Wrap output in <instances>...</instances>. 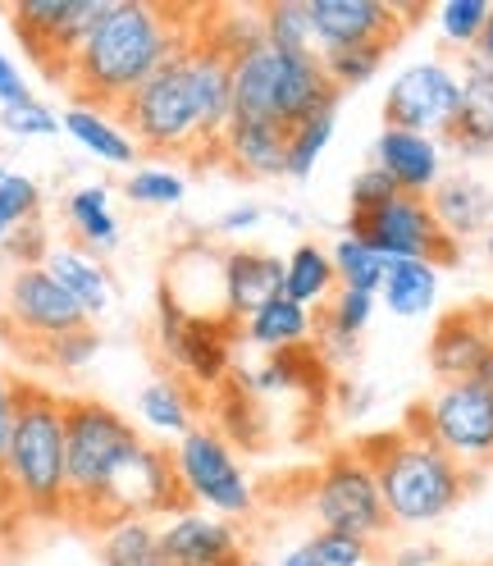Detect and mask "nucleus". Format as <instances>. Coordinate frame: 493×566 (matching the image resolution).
Masks as SVG:
<instances>
[{
  "mask_svg": "<svg viewBox=\"0 0 493 566\" xmlns=\"http://www.w3.org/2000/svg\"><path fill=\"white\" fill-rule=\"evenodd\" d=\"M0 321H6V334L23 352H38L64 334L92 325L83 306L51 279L46 265H14L6 283V302H0Z\"/></svg>",
  "mask_w": 493,
  "mask_h": 566,
  "instance_id": "11",
  "label": "nucleus"
},
{
  "mask_svg": "<svg viewBox=\"0 0 493 566\" xmlns=\"http://www.w3.org/2000/svg\"><path fill=\"white\" fill-rule=\"evenodd\" d=\"M315 379H325V357L297 347V352H279V357H270L261 370L242 375V388L252 398H270V394H302V388H311Z\"/></svg>",
  "mask_w": 493,
  "mask_h": 566,
  "instance_id": "33",
  "label": "nucleus"
},
{
  "mask_svg": "<svg viewBox=\"0 0 493 566\" xmlns=\"http://www.w3.org/2000/svg\"><path fill=\"white\" fill-rule=\"evenodd\" d=\"M357 452L370 462L384 512H389L398 530H426L443 521L448 512L462 507V499L475 484V475H466L452 457H443L434 443L416 439L407 430L370 434L357 443Z\"/></svg>",
  "mask_w": 493,
  "mask_h": 566,
  "instance_id": "4",
  "label": "nucleus"
},
{
  "mask_svg": "<svg viewBox=\"0 0 493 566\" xmlns=\"http://www.w3.org/2000/svg\"><path fill=\"white\" fill-rule=\"evenodd\" d=\"M329 261L338 274V289H357V293H375L384 289V274H389V261H384L370 242H361L357 233H338L329 242Z\"/></svg>",
  "mask_w": 493,
  "mask_h": 566,
  "instance_id": "34",
  "label": "nucleus"
},
{
  "mask_svg": "<svg viewBox=\"0 0 493 566\" xmlns=\"http://www.w3.org/2000/svg\"><path fill=\"white\" fill-rule=\"evenodd\" d=\"M115 0H23V6H10L6 14L14 19V32L23 51L38 60L46 74L60 83L74 60V51L92 38V28L111 14Z\"/></svg>",
  "mask_w": 493,
  "mask_h": 566,
  "instance_id": "13",
  "label": "nucleus"
},
{
  "mask_svg": "<svg viewBox=\"0 0 493 566\" xmlns=\"http://www.w3.org/2000/svg\"><path fill=\"white\" fill-rule=\"evenodd\" d=\"M375 306H379L375 293L338 289V293L321 306V315H315V334H321V347H325L321 357H329V361L352 357V352H357V343H361V334H366L370 321H375Z\"/></svg>",
  "mask_w": 493,
  "mask_h": 566,
  "instance_id": "26",
  "label": "nucleus"
},
{
  "mask_svg": "<svg viewBox=\"0 0 493 566\" xmlns=\"http://www.w3.org/2000/svg\"><path fill=\"white\" fill-rule=\"evenodd\" d=\"M430 210L439 229L452 242H466V238H484V229L493 224V192L489 184H480L475 174H443V184L430 192Z\"/></svg>",
  "mask_w": 493,
  "mask_h": 566,
  "instance_id": "24",
  "label": "nucleus"
},
{
  "mask_svg": "<svg viewBox=\"0 0 493 566\" xmlns=\"http://www.w3.org/2000/svg\"><path fill=\"white\" fill-rule=\"evenodd\" d=\"M321 557V566H375V544L357 535H334V530H315L306 539Z\"/></svg>",
  "mask_w": 493,
  "mask_h": 566,
  "instance_id": "42",
  "label": "nucleus"
},
{
  "mask_svg": "<svg viewBox=\"0 0 493 566\" xmlns=\"http://www.w3.org/2000/svg\"><path fill=\"white\" fill-rule=\"evenodd\" d=\"M0 128H6L10 137H19V142H32V137L64 133V119L51 111V105H42L38 96H28L19 105H0Z\"/></svg>",
  "mask_w": 493,
  "mask_h": 566,
  "instance_id": "40",
  "label": "nucleus"
},
{
  "mask_svg": "<svg viewBox=\"0 0 493 566\" xmlns=\"http://www.w3.org/2000/svg\"><path fill=\"white\" fill-rule=\"evenodd\" d=\"M160 544L169 566H238L246 557L238 525L224 516H210L197 507H183L160 521Z\"/></svg>",
  "mask_w": 493,
  "mask_h": 566,
  "instance_id": "17",
  "label": "nucleus"
},
{
  "mask_svg": "<svg viewBox=\"0 0 493 566\" xmlns=\"http://www.w3.org/2000/svg\"><path fill=\"white\" fill-rule=\"evenodd\" d=\"M347 233H357L361 242H370L384 261H430V265H457L462 261V242H452L434 210H430V197H407L398 192L394 201H384L370 216H352L347 220Z\"/></svg>",
  "mask_w": 493,
  "mask_h": 566,
  "instance_id": "10",
  "label": "nucleus"
},
{
  "mask_svg": "<svg viewBox=\"0 0 493 566\" xmlns=\"http://www.w3.org/2000/svg\"><path fill=\"white\" fill-rule=\"evenodd\" d=\"M137 416H143V424L151 434L169 439V443H179L192 424H197V398H192V388L183 379H156L143 388V398H137Z\"/></svg>",
  "mask_w": 493,
  "mask_h": 566,
  "instance_id": "31",
  "label": "nucleus"
},
{
  "mask_svg": "<svg viewBox=\"0 0 493 566\" xmlns=\"http://www.w3.org/2000/svg\"><path fill=\"white\" fill-rule=\"evenodd\" d=\"M375 566H389V562H375Z\"/></svg>",
  "mask_w": 493,
  "mask_h": 566,
  "instance_id": "54",
  "label": "nucleus"
},
{
  "mask_svg": "<svg viewBox=\"0 0 493 566\" xmlns=\"http://www.w3.org/2000/svg\"><path fill=\"white\" fill-rule=\"evenodd\" d=\"M489 14H493V0H448V6L434 10L439 42H443L448 51L475 55L484 28H489Z\"/></svg>",
  "mask_w": 493,
  "mask_h": 566,
  "instance_id": "36",
  "label": "nucleus"
},
{
  "mask_svg": "<svg viewBox=\"0 0 493 566\" xmlns=\"http://www.w3.org/2000/svg\"><path fill=\"white\" fill-rule=\"evenodd\" d=\"M261 28H265V42L284 51H315L306 0H270V6H261Z\"/></svg>",
  "mask_w": 493,
  "mask_h": 566,
  "instance_id": "39",
  "label": "nucleus"
},
{
  "mask_svg": "<svg viewBox=\"0 0 493 566\" xmlns=\"http://www.w3.org/2000/svg\"><path fill=\"white\" fill-rule=\"evenodd\" d=\"M96 352H101V334L92 325H83L74 334H64V338L38 347L32 357H38L42 366H51V370H87L96 361Z\"/></svg>",
  "mask_w": 493,
  "mask_h": 566,
  "instance_id": "41",
  "label": "nucleus"
},
{
  "mask_svg": "<svg viewBox=\"0 0 493 566\" xmlns=\"http://www.w3.org/2000/svg\"><path fill=\"white\" fill-rule=\"evenodd\" d=\"M64 220H69V229H74V242L87 247L92 256L115 252L119 238H124L119 216H115V206H111V188H105V184H87L78 192H69Z\"/></svg>",
  "mask_w": 493,
  "mask_h": 566,
  "instance_id": "28",
  "label": "nucleus"
},
{
  "mask_svg": "<svg viewBox=\"0 0 493 566\" xmlns=\"http://www.w3.org/2000/svg\"><path fill=\"white\" fill-rule=\"evenodd\" d=\"M137 424L101 398H64V471H69V521L101 530L111 525V493L128 462L143 452Z\"/></svg>",
  "mask_w": 493,
  "mask_h": 566,
  "instance_id": "3",
  "label": "nucleus"
},
{
  "mask_svg": "<svg viewBox=\"0 0 493 566\" xmlns=\"http://www.w3.org/2000/svg\"><path fill=\"white\" fill-rule=\"evenodd\" d=\"M233 64V115L270 119V124H302L306 115L325 111L338 92L325 78L321 51H284L274 42H256Z\"/></svg>",
  "mask_w": 493,
  "mask_h": 566,
  "instance_id": "6",
  "label": "nucleus"
},
{
  "mask_svg": "<svg viewBox=\"0 0 493 566\" xmlns=\"http://www.w3.org/2000/svg\"><path fill=\"white\" fill-rule=\"evenodd\" d=\"M216 160L242 174V179H289V128L233 115L216 147Z\"/></svg>",
  "mask_w": 493,
  "mask_h": 566,
  "instance_id": "20",
  "label": "nucleus"
},
{
  "mask_svg": "<svg viewBox=\"0 0 493 566\" xmlns=\"http://www.w3.org/2000/svg\"><path fill=\"white\" fill-rule=\"evenodd\" d=\"M101 566H169L156 521H115L96 535Z\"/></svg>",
  "mask_w": 493,
  "mask_h": 566,
  "instance_id": "32",
  "label": "nucleus"
},
{
  "mask_svg": "<svg viewBox=\"0 0 493 566\" xmlns=\"http://www.w3.org/2000/svg\"><path fill=\"white\" fill-rule=\"evenodd\" d=\"M238 566H265V562H256V557H242V562H238Z\"/></svg>",
  "mask_w": 493,
  "mask_h": 566,
  "instance_id": "53",
  "label": "nucleus"
},
{
  "mask_svg": "<svg viewBox=\"0 0 493 566\" xmlns=\"http://www.w3.org/2000/svg\"><path fill=\"white\" fill-rule=\"evenodd\" d=\"M439 265L430 261H394L389 274H384V289L379 302L389 306L398 321H420L439 306Z\"/></svg>",
  "mask_w": 493,
  "mask_h": 566,
  "instance_id": "30",
  "label": "nucleus"
},
{
  "mask_svg": "<svg viewBox=\"0 0 493 566\" xmlns=\"http://www.w3.org/2000/svg\"><path fill=\"white\" fill-rule=\"evenodd\" d=\"M19 388H23V379H14L6 366H0V467H6V452H10V439H14Z\"/></svg>",
  "mask_w": 493,
  "mask_h": 566,
  "instance_id": "44",
  "label": "nucleus"
},
{
  "mask_svg": "<svg viewBox=\"0 0 493 566\" xmlns=\"http://www.w3.org/2000/svg\"><path fill=\"white\" fill-rule=\"evenodd\" d=\"M306 512L315 521V530H334V535H357L379 544L394 530L389 512L379 499V480L370 471V462L352 448H334L321 471L311 475V493H306Z\"/></svg>",
  "mask_w": 493,
  "mask_h": 566,
  "instance_id": "9",
  "label": "nucleus"
},
{
  "mask_svg": "<svg viewBox=\"0 0 493 566\" xmlns=\"http://www.w3.org/2000/svg\"><path fill=\"white\" fill-rule=\"evenodd\" d=\"M375 169L389 174L398 192L430 197L443 184V174H448V147H443L439 137L407 133V128H389V124H384L379 137H375Z\"/></svg>",
  "mask_w": 493,
  "mask_h": 566,
  "instance_id": "18",
  "label": "nucleus"
},
{
  "mask_svg": "<svg viewBox=\"0 0 493 566\" xmlns=\"http://www.w3.org/2000/svg\"><path fill=\"white\" fill-rule=\"evenodd\" d=\"M315 51H347V46H398L402 28L420 19V6H389V0H306Z\"/></svg>",
  "mask_w": 493,
  "mask_h": 566,
  "instance_id": "14",
  "label": "nucleus"
},
{
  "mask_svg": "<svg viewBox=\"0 0 493 566\" xmlns=\"http://www.w3.org/2000/svg\"><path fill=\"white\" fill-rule=\"evenodd\" d=\"M124 197L147 210H174L188 197V174L174 165H137L124 179Z\"/></svg>",
  "mask_w": 493,
  "mask_h": 566,
  "instance_id": "37",
  "label": "nucleus"
},
{
  "mask_svg": "<svg viewBox=\"0 0 493 566\" xmlns=\"http://www.w3.org/2000/svg\"><path fill=\"white\" fill-rule=\"evenodd\" d=\"M462 111V64L452 60H416L384 92V124L426 133V137H448Z\"/></svg>",
  "mask_w": 493,
  "mask_h": 566,
  "instance_id": "12",
  "label": "nucleus"
},
{
  "mask_svg": "<svg viewBox=\"0 0 493 566\" xmlns=\"http://www.w3.org/2000/svg\"><path fill=\"white\" fill-rule=\"evenodd\" d=\"M402 430L434 443L466 475H484L493 467V398L480 379L439 384L426 402L407 411Z\"/></svg>",
  "mask_w": 493,
  "mask_h": 566,
  "instance_id": "7",
  "label": "nucleus"
},
{
  "mask_svg": "<svg viewBox=\"0 0 493 566\" xmlns=\"http://www.w3.org/2000/svg\"><path fill=\"white\" fill-rule=\"evenodd\" d=\"M169 448H174V471H179V489H183L188 507L224 516V521H242V516L256 512L252 475L242 471L238 452L224 439L220 424L197 420L192 430Z\"/></svg>",
  "mask_w": 493,
  "mask_h": 566,
  "instance_id": "8",
  "label": "nucleus"
},
{
  "mask_svg": "<svg viewBox=\"0 0 493 566\" xmlns=\"http://www.w3.org/2000/svg\"><path fill=\"white\" fill-rule=\"evenodd\" d=\"M279 566H321V557H315L311 544H297V548H289L284 557H279Z\"/></svg>",
  "mask_w": 493,
  "mask_h": 566,
  "instance_id": "48",
  "label": "nucleus"
},
{
  "mask_svg": "<svg viewBox=\"0 0 493 566\" xmlns=\"http://www.w3.org/2000/svg\"><path fill=\"white\" fill-rule=\"evenodd\" d=\"M274 297H284V256L265 252V247H233V252H224V311L233 325Z\"/></svg>",
  "mask_w": 493,
  "mask_h": 566,
  "instance_id": "21",
  "label": "nucleus"
},
{
  "mask_svg": "<svg viewBox=\"0 0 493 566\" xmlns=\"http://www.w3.org/2000/svg\"><path fill=\"white\" fill-rule=\"evenodd\" d=\"M42 265L51 270V279L60 283V289L83 306L87 321H101V315L115 306V274L105 270V261L92 256L87 247H78V242H51Z\"/></svg>",
  "mask_w": 493,
  "mask_h": 566,
  "instance_id": "23",
  "label": "nucleus"
},
{
  "mask_svg": "<svg viewBox=\"0 0 493 566\" xmlns=\"http://www.w3.org/2000/svg\"><path fill=\"white\" fill-rule=\"evenodd\" d=\"M238 338L246 347H256V352H270V357H279V352H297L315 338V311H306L289 297H274L261 311L246 315V321H238Z\"/></svg>",
  "mask_w": 493,
  "mask_h": 566,
  "instance_id": "25",
  "label": "nucleus"
},
{
  "mask_svg": "<svg viewBox=\"0 0 493 566\" xmlns=\"http://www.w3.org/2000/svg\"><path fill=\"white\" fill-rule=\"evenodd\" d=\"M32 92H28V78L14 69V60L0 51V105H19V101H28Z\"/></svg>",
  "mask_w": 493,
  "mask_h": 566,
  "instance_id": "47",
  "label": "nucleus"
},
{
  "mask_svg": "<svg viewBox=\"0 0 493 566\" xmlns=\"http://www.w3.org/2000/svg\"><path fill=\"white\" fill-rule=\"evenodd\" d=\"M389 51H394V46H347V51H325L321 64H325L329 87H334L338 96L366 87V83L379 74V69H384Z\"/></svg>",
  "mask_w": 493,
  "mask_h": 566,
  "instance_id": "38",
  "label": "nucleus"
},
{
  "mask_svg": "<svg viewBox=\"0 0 493 566\" xmlns=\"http://www.w3.org/2000/svg\"><path fill=\"white\" fill-rule=\"evenodd\" d=\"M201 10L192 6H151V0H115L92 38L74 51L64 69V87L74 96V105H119L151 83L160 69L192 42V19Z\"/></svg>",
  "mask_w": 493,
  "mask_h": 566,
  "instance_id": "2",
  "label": "nucleus"
},
{
  "mask_svg": "<svg viewBox=\"0 0 493 566\" xmlns=\"http://www.w3.org/2000/svg\"><path fill=\"white\" fill-rule=\"evenodd\" d=\"M119 124L137 142V151L216 160L220 137L233 124L229 55L210 46L201 28H192V42L119 105Z\"/></svg>",
  "mask_w": 493,
  "mask_h": 566,
  "instance_id": "1",
  "label": "nucleus"
},
{
  "mask_svg": "<svg viewBox=\"0 0 493 566\" xmlns=\"http://www.w3.org/2000/svg\"><path fill=\"white\" fill-rule=\"evenodd\" d=\"M160 357L174 366V379L188 388H216L229 375V329L216 321H192V315L174 311L160 297V321H156Z\"/></svg>",
  "mask_w": 493,
  "mask_h": 566,
  "instance_id": "15",
  "label": "nucleus"
},
{
  "mask_svg": "<svg viewBox=\"0 0 493 566\" xmlns=\"http://www.w3.org/2000/svg\"><path fill=\"white\" fill-rule=\"evenodd\" d=\"M443 147L462 160L493 156V64L484 55L462 60V111H457V124L443 137Z\"/></svg>",
  "mask_w": 493,
  "mask_h": 566,
  "instance_id": "22",
  "label": "nucleus"
},
{
  "mask_svg": "<svg viewBox=\"0 0 493 566\" xmlns=\"http://www.w3.org/2000/svg\"><path fill=\"white\" fill-rule=\"evenodd\" d=\"M0 489L32 521H69L64 398L42 384L19 388V420H14L6 467H0Z\"/></svg>",
  "mask_w": 493,
  "mask_h": 566,
  "instance_id": "5",
  "label": "nucleus"
},
{
  "mask_svg": "<svg viewBox=\"0 0 493 566\" xmlns=\"http://www.w3.org/2000/svg\"><path fill=\"white\" fill-rule=\"evenodd\" d=\"M10 174H14L10 165H0V192H6V184H10Z\"/></svg>",
  "mask_w": 493,
  "mask_h": 566,
  "instance_id": "52",
  "label": "nucleus"
},
{
  "mask_svg": "<svg viewBox=\"0 0 493 566\" xmlns=\"http://www.w3.org/2000/svg\"><path fill=\"white\" fill-rule=\"evenodd\" d=\"M183 489L179 471H174V448L169 443H143V452L128 462L111 493V525L115 521H151V516H174L183 512ZM105 525V530H111Z\"/></svg>",
  "mask_w": 493,
  "mask_h": 566,
  "instance_id": "16",
  "label": "nucleus"
},
{
  "mask_svg": "<svg viewBox=\"0 0 493 566\" xmlns=\"http://www.w3.org/2000/svg\"><path fill=\"white\" fill-rule=\"evenodd\" d=\"M475 55H484L489 64H493V14H489V28H484V38H480V51Z\"/></svg>",
  "mask_w": 493,
  "mask_h": 566,
  "instance_id": "49",
  "label": "nucleus"
},
{
  "mask_svg": "<svg viewBox=\"0 0 493 566\" xmlns=\"http://www.w3.org/2000/svg\"><path fill=\"white\" fill-rule=\"evenodd\" d=\"M334 293H338V274H334V261H329V247L311 242V238L297 242L284 256V297L315 311V306H325Z\"/></svg>",
  "mask_w": 493,
  "mask_h": 566,
  "instance_id": "29",
  "label": "nucleus"
},
{
  "mask_svg": "<svg viewBox=\"0 0 493 566\" xmlns=\"http://www.w3.org/2000/svg\"><path fill=\"white\" fill-rule=\"evenodd\" d=\"M334 128H338V101L289 128V179H311V169L329 151Z\"/></svg>",
  "mask_w": 493,
  "mask_h": 566,
  "instance_id": "35",
  "label": "nucleus"
},
{
  "mask_svg": "<svg viewBox=\"0 0 493 566\" xmlns=\"http://www.w3.org/2000/svg\"><path fill=\"white\" fill-rule=\"evenodd\" d=\"M493 357V315L489 311H452L434 325L430 338V370L439 384L480 379Z\"/></svg>",
  "mask_w": 493,
  "mask_h": 566,
  "instance_id": "19",
  "label": "nucleus"
},
{
  "mask_svg": "<svg viewBox=\"0 0 493 566\" xmlns=\"http://www.w3.org/2000/svg\"><path fill=\"white\" fill-rule=\"evenodd\" d=\"M389 566H443V548L430 544V539H416V544H402L389 553Z\"/></svg>",
  "mask_w": 493,
  "mask_h": 566,
  "instance_id": "46",
  "label": "nucleus"
},
{
  "mask_svg": "<svg viewBox=\"0 0 493 566\" xmlns=\"http://www.w3.org/2000/svg\"><path fill=\"white\" fill-rule=\"evenodd\" d=\"M480 247H484V261H489V265H493V224H489V229H484V238H480Z\"/></svg>",
  "mask_w": 493,
  "mask_h": 566,
  "instance_id": "50",
  "label": "nucleus"
},
{
  "mask_svg": "<svg viewBox=\"0 0 493 566\" xmlns=\"http://www.w3.org/2000/svg\"><path fill=\"white\" fill-rule=\"evenodd\" d=\"M398 197V188H394V179L384 169H361L357 179H352V188H347V201H352V216H370V210H379L384 201H394Z\"/></svg>",
  "mask_w": 493,
  "mask_h": 566,
  "instance_id": "43",
  "label": "nucleus"
},
{
  "mask_svg": "<svg viewBox=\"0 0 493 566\" xmlns=\"http://www.w3.org/2000/svg\"><path fill=\"white\" fill-rule=\"evenodd\" d=\"M261 224H265V210H261L256 201H246V206L224 210L220 224H216V233H224V238H246V233H256Z\"/></svg>",
  "mask_w": 493,
  "mask_h": 566,
  "instance_id": "45",
  "label": "nucleus"
},
{
  "mask_svg": "<svg viewBox=\"0 0 493 566\" xmlns=\"http://www.w3.org/2000/svg\"><path fill=\"white\" fill-rule=\"evenodd\" d=\"M64 133L78 142L87 156H96L101 165H119V169H137V142L128 137V128L119 119H111L105 111L92 105H69L64 111Z\"/></svg>",
  "mask_w": 493,
  "mask_h": 566,
  "instance_id": "27",
  "label": "nucleus"
},
{
  "mask_svg": "<svg viewBox=\"0 0 493 566\" xmlns=\"http://www.w3.org/2000/svg\"><path fill=\"white\" fill-rule=\"evenodd\" d=\"M480 384L489 388V398H493V357H489V366H484V375H480Z\"/></svg>",
  "mask_w": 493,
  "mask_h": 566,
  "instance_id": "51",
  "label": "nucleus"
}]
</instances>
